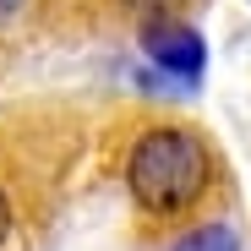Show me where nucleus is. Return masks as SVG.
<instances>
[{
  "instance_id": "obj_4",
  "label": "nucleus",
  "mask_w": 251,
  "mask_h": 251,
  "mask_svg": "<svg viewBox=\"0 0 251 251\" xmlns=\"http://www.w3.org/2000/svg\"><path fill=\"white\" fill-rule=\"evenodd\" d=\"M131 6H142V11H164V17H170V11L180 6V0H131Z\"/></svg>"
},
{
  "instance_id": "obj_3",
  "label": "nucleus",
  "mask_w": 251,
  "mask_h": 251,
  "mask_svg": "<svg viewBox=\"0 0 251 251\" xmlns=\"http://www.w3.org/2000/svg\"><path fill=\"white\" fill-rule=\"evenodd\" d=\"M170 251H240V235H235L229 224H202V229L180 235Z\"/></svg>"
},
{
  "instance_id": "obj_5",
  "label": "nucleus",
  "mask_w": 251,
  "mask_h": 251,
  "mask_svg": "<svg viewBox=\"0 0 251 251\" xmlns=\"http://www.w3.org/2000/svg\"><path fill=\"white\" fill-rule=\"evenodd\" d=\"M11 235V202H6V191H0V240Z\"/></svg>"
},
{
  "instance_id": "obj_1",
  "label": "nucleus",
  "mask_w": 251,
  "mask_h": 251,
  "mask_svg": "<svg viewBox=\"0 0 251 251\" xmlns=\"http://www.w3.org/2000/svg\"><path fill=\"white\" fill-rule=\"evenodd\" d=\"M213 158H207L202 137L180 131V126H158V131L137 137L131 158H126V186L148 213H180L207 191Z\"/></svg>"
},
{
  "instance_id": "obj_2",
  "label": "nucleus",
  "mask_w": 251,
  "mask_h": 251,
  "mask_svg": "<svg viewBox=\"0 0 251 251\" xmlns=\"http://www.w3.org/2000/svg\"><path fill=\"white\" fill-rule=\"evenodd\" d=\"M142 55L153 60V71L164 76V88H180L191 93L202 71H207V44H202V33L180 17H148L142 22Z\"/></svg>"
},
{
  "instance_id": "obj_6",
  "label": "nucleus",
  "mask_w": 251,
  "mask_h": 251,
  "mask_svg": "<svg viewBox=\"0 0 251 251\" xmlns=\"http://www.w3.org/2000/svg\"><path fill=\"white\" fill-rule=\"evenodd\" d=\"M22 6H27V0H0V22H11V17L22 11Z\"/></svg>"
}]
</instances>
